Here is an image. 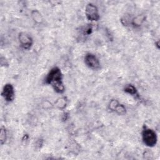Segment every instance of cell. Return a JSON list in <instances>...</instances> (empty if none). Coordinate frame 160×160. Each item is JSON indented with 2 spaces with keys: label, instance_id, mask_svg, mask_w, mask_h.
Returning a JSON list of instances; mask_svg holds the SVG:
<instances>
[{
  "label": "cell",
  "instance_id": "cell-8",
  "mask_svg": "<svg viewBox=\"0 0 160 160\" xmlns=\"http://www.w3.org/2000/svg\"><path fill=\"white\" fill-rule=\"evenodd\" d=\"M124 91L127 93L129 94L131 96H138V91L136 88V87L134 86H133L132 84H128L125 86L124 89Z\"/></svg>",
  "mask_w": 160,
  "mask_h": 160
},
{
  "label": "cell",
  "instance_id": "cell-9",
  "mask_svg": "<svg viewBox=\"0 0 160 160\" xmlns=\"http://www.w3.org/2000/svg\"><path fill=\"white\" fill-rule=\"evenodd\" d=\"M7 139V131L4 126H1V132H0V142L1 144L2 145L5 143Z\"/></svg>",
  "mask_w": 160,
  "mask_h": 160
},
{
  "label": "cell",
  "instance_id": "cell-2",
  "mask_svg": "<svg viewBox=\"0 0 160 160\" xmlns=\"http://www.w3.org/2000/svg\"><path fill=\"white\" fill-rule=\"evenodd\" d=\"M142 140L144 144L148 147H154L158 141L156 132L150 128L145 127L141 133Z\"/></svg>",
  "mask_w": 160,
  "mask_h": 160
},
{
  "label": "cell",
  "instance_id": "cell-1",
  "mask_svg": "<svg viewBox=\"0 0 160 160\" xmlns=\"http://www.w3.org/2000/svg\"><path fill=\"white\" fill-rule=\"evenodd\" d=\"M45 82L50 85L57 93L62 94L65 91L62 73L58 67H54L49 71L45 78Z\"/></svg>",
  "mask_w": 160,
  "mask_h": 160
},
{
  "label": "cell",
  "instance_id": "cell-7",
  "mask_svg": "<svg viewBox=\"0 0 160 160\" xmlns=\"http://www.w3.org/2000/svg\"><path fill=\"white\" fill-rule=\"evenodd\" d=\"M109 109L111 111H114L116 112L119 113V114H123L125 112V108L118 103V102L116 100H112L109 103Z\"/></svg>",
  "mask_w": 160,
  "mask_h": 160
},
{
  "label": "cell",
  "instance_id": "cell-4",
  "mask_svg": "<svg viewBox=\"0 0 160 160\" xmlns=\"http://www.w3.org/2000/svg\"><path fill=\"white\" fill-rule=\"evenodd\" d=\"M84 63L90 69L92 70H98L100 68L101 64L96 57L92 53H87L84 56Z\"/></svg>",
  "mask_w": 160,
  "mask_h": 160
},
{
  "label": "cell",
  "instance_id": "cell-3",
  "mask_svg": "<svg viewBox=\"0 0 160 160\" xmlns=\"http://www.w3.org/2000/svg\"><path fill=\"white\" fill-rule=\"evenodd\" d=\"M85 15L86 18L91 21H97L100 16L98 9L92 3H88L85 8Z\"/></svg>",
  "mask_w": 160,
  "mask_h": 160
},
{
  "label": "cell",
  "instance_id": "cell-5",
  "mask_svg": "<svg viewBox=\"0 0 160 160\" xmlns=\"http://www.w3.org/2000/svg\"><path fill=\"white\" fill-rule=\"evenodd\" d=\"M1 96L8 102L13 101L15 98V91L13 86L10 83L6 84L2 88Z\"/></svg>",
  "mask_w": 160,
  "mask_h": 160
},
{
  "label": "cell",
  "instance_id": "cell-6",
  "mask_svg": "<svg viewBox=\"0 0 160 160\" xmlns=\"http://www.w3.org/2000/svg\"><path fill=\"white\" fill-rule=\"evenodd\" d=\"M21 47L26 50L31 49L33 44V39L31 36L26 32H21L18 36Z\"/></svg>",
  "mask_w": 160,
  "mask_h": 160
}]
</instances>
